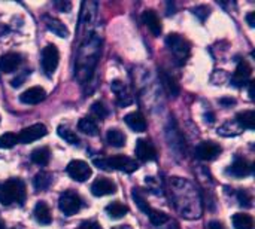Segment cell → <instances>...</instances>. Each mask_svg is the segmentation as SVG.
<instances>
[{
    "label": "cell",
    "instance_id": "603a6c76",
    "mask_svg": "<svg viewBox=\"0 0 255 229\" xmlns=\"http://www.w3.org/2000/svg\"><path fill=\"white\" fill-rule=\"evenodd\" d=\"M235 122L242 128V130H254L255 128V113L253 110H245L236 115Z\"/></svg>",
    "mask_w": 255,
    "mask_h": 229
},
{
    "label": "cell",
    "instance_id": "74e56055",
    "mask_svg": "<svg viewBox=\"0 0 255 229\" xmlns=\"http://www.w3.org/2000/svg\"><path fill=\"white\" fill-rule=\"evenodd\" d=\"M55 6L63 10V12H69L72 9V3L70 1H55Z\"/></svg>",
    "mask_w": 255,
    "mask_h": 229
},
{
    "label": "cell",
    "instance_id": "9c48e42d",
    "mask_svg": "<svg viewBox=\"0 0 255 229\" xmlns=\"http://www.w3.org/2000/svg\"><path fill=\"white\" fill-rule=\"evenodd\" d=\"M223 149L215 142H202L196 149V156L202 161H214L221 155Z\"/></svg>",
    "mask_w": 255,
    "mask_h": 229
},
{
    "label": "cell",
    "instance_id": "2e32d148",
    "mask_svg": "<svg viewBox=\"0 0 255 229\" xmlns=\"http://www.w3.org/2000/svg\"><path fill=\"white\" fill-rule=\"evenodd\" d=\"M111 89L115 92V95H117V101H118V104L120 106H128V104H131L133 103V98H131V95H130V92H128V89H127V86L124 85V82H121V80H112L111 82Z\"/></svg>",
    "mask_w": 255,
    "mask_h": 229
},
{
    "label": "cell",
    "instance_id": "60d3db41",
    "mask_svg": "<svg viewBox=\"0 0 255 229\" xmlns=\"http://www.w3.org/2000/svg\"><path fill=\"white\" fill-rule=\"evenodd\" d=\"M220 103L221 104H235V100L233 98H221Z\"/></svg>",
    "mask_w": 255,
    "mask_h": 229
},
{
    "label": "cell",
    "instance_id": "ba28073f",
    "mask_svg": "<svg viewBox=\"0 0 255 229\" xmlns=\"http://www.w3.org/2000/svg\"><path fill=\"white\" fill-rule=\"evenodd\" d=\"M46 134H48V130L43 124H34V125H30V127L21 130V133L16 137H18V143L27 145V143L36 142V140L45 137Z\"/></svg>",
    "mask_w": 255,
    "mask_h": 229
},
{
    "label": "cell",
    "instance_id": "d590c367",
    "mask_svg": "<svg viewBox=\"0 0 255 229\" xmlns=\"http://www.w3.org/2000/svg\"><path fill=\"white\" fill-rule=\"evenodd\" d=\"M194 15L200 19V21H205L206 16L209 15V7L208 6H197L194 9Z\"/></svg>",
    "mask_w": 255,
    "mask_h": 229
},
{
    "label": "cell",
    "instance_id": "44dd1931",
    "mask_svg": "<svg viewBox=\"0 0 255 229\" xmlns=\"http://www.w3.org/2000/svg\"><path fill=\"white\" fill-rule=\"evenodd\" d=\"M34 218L39 224L42 225H49L52 222V216H51V210L46 206L45 201H39L34 207Z\"/></svg>",
    "mask_w": 255,
    "mask_h": 229
},
{
    "label": "cell",
    "instance_id": "cb8c5ba5",
    "mask_svg": "<svg viewBox=\"0 0 255 229\" xmlns=\"http://www.w3.org/2000/svg\"><path fill=\"white\" fill-rule=\"evenodd\" d=\"M106 213L111 219H123L128 213V207L120 201H114L106 206Z\"/></svg>",
    "mask_w": 255,
    "mask_h": 229
},
{
    "label": "cell",
    "instance_id": "d6a6232c",
    "mask_svg": "<svg viewBox=\"0 0 255 229\" xmlns=\"http://www.w3.org/2000/svg\"><path fill=\"white\" fill-rule=\"evenodd\" d=\"M18 143V137L13 133H4L0 136V149H10Z\"/></svg>",
    "mask_w": 255,
    "mask_h": 229
},
{
    "label": "cell",
    "instance_id": "484cf974",
    "mask_svg": "<svg viewBox=\"0 0 255 229\" xmlns=\"http://www.w3.org/2000/svg\"><path fill=\"white\" fill-rule=\"evenodd\" d=\"M79 131H82L87 136H97L99 134V125L93 118H82L78 124Z\"/></svg>",
    "mask_w": 255,
    "mask_h": 229
},
{
    "label": "cell",
    "instance_id": "7bdbcfd3",
    "mask_svg": "<svg viewBox=\"0 0 255 229\" xmlns=\"http://www.w3.org/2000/svg\"><path fill=\"white\" fill-rule=\"evenodd\" d=\"M112 229H131L128 225H121V227H115V228Z\"/></svg>",
    "mask_w": 255,
    "mask_h": 229
},
{
    "label": "cell",
    "instance_id": "30bf717a",
    "mask_svg": "<svg viewBox=\"0 0 255 229\" xmlns=\"http://www.w3.org/2000/svg\"><path fill=\"white\" fill-rule=\"evenodd\" d=\"M134 153L137 156L139 161L142 162H148V161H154L157 158V151L152 146L151 142L145 140V139H139L136 142V148H134Z\"/></svg>",
    "mask_w": 255,
    "mask_h": 229
},
{
    "label": "cell",
    "instance_id": "4316f807",
    "mask_svg": "<svg viewBox=\"0 0 255 229\" xmlns=\"http://www.w3.org/2000/svg\"><path fill=\"white\" fill-rule=\"evenodd\" d=\"M52 183V174L48 171H40L34 176L33 179V185L37 191H45L51 186Z\"/></svg>",
    "mask_w": 255,
    "mask_h": 229
},
{
    "label": "cell",
    "instance_id": "4fadbf2b",
    "mask_svg": "<svg viewBox=\"0 0 255 229\" xmlns=\"http://www.w3.org/2000/svg\"><path fill=\"white\" fill-rule=\"evenodd\" d=\"M91 192L96 197H105V195H112L117 192V186L112 180L106 179V177H99L94 180V183L91 185Z\"/></svg>",
    "mask_w": 255,
    "mask_h": 229
},
{
    "label": "cell",
    "instance_id": "5b68a950",
    "mask_svg": "<svg viewBox=\"0 0 255 229\" xmlns=\"http://www.w3.org/2000/svg\"><path fill=\"white\" fill-rule=\"evenodd\" d=\"M58 60H60V54H58L57 46L52 43L46 45L42 51V60H40L42 72L45 73V76L51 77L55 73L57 66H58Z\"/></svg>",
    "mask_w": 255,
    "mask_h": 229
},
{
    "label": "cell",
    "instance_id": "836d02e7",
    "mask_svg": "<svg viewBox=\"0 0 255 229\" xmlns=\"http://www.w3.org/2000/svg\"><path fill=\"white\" fill-rule=\"evenodd\" d=\"M238 201L242 207H253V195L247 189H239L238 191Z\"/></svg>",
    "mask_w": 255,
    "mask_h": 229
},
{
    "label": "cell",
    "instance_id": "8992f818",
    "mask_svg": "<svg viewBox=\"0 0 255 229\" xmlns=\"http://www.w3.org/2000/svg\"><path fill=\"white\" fill-rule=\"evenodd\" d=\"M58 207L61 210V213H64L66 216H73L76 215L81 207H82V200L81 197L73 192V191H64L60 198H58Z\"/></svg>",
    "mask_w": 255,
    "mask_h": 229
},
{
    "label": "cell",
    "instance_id": "ffe728a7",
    "mask_svg": "<svg viewBox=\"0 0 255 229\" xmlns=\"http://www.w3.org/2000/svg\"><path fill=\"white\" fill-rule=\"evenodd\" d=\"M45 24H46V28L49 31H52L55 36L63 37V39L69 37V30H67V27L60 19L52 18V16H45Z\"/></svg>",
    "mask_w": 255,
    "mask_h": 229
},
{
    "label": "cell",
    "instance_id": "6da1fadb",
    "mask_svg": "<svg viewBox=\"0 0 255 229\" xmlns=\"http://www.w3.org/2000/svg\"><path fill=\"white\" fill-rule=\"evenodd\" d=\"M170 200L181 216L187 219H197L202 216L199 194L188 180L179 177H173L170 180Z\"/></svg>",
    "mask_w": 255,
    "mask_h": 229
},
{
    "label": "cell",
    "instance_id": "e575fe53",
    "mask_svg": "<svg viewBox=\"0 0 255 229\" xmlns=\"http://www.w3.org/2000/svg\"><path fill=\"white\" fill-rule=\"evenodd\" d=\"M91 113L97 118V119H103V118H106L108 116V109L105 107V104L103 103H100V101H96L93 106H91Z\"/></svg>",
    "mask_w": 255,
    "mask_h": 229
},
{
    "label": "cell",
    "instance_id": "d6986e66",
    "mask_svg": "<svg viewBox=\"0 0 255 229\" xmlns=\"http://www.w3.org/2000/svg\"><path fill=\"white\" fill-rule=\"evenodd\" d=\"M124 121L136 133H143L146 130V121H145V116L140 112H131V113L126 115Z\"/></svg>",
    "mask_w": 255,
    "mask_h": 229
},
{
    "label": "cell",
    "instance_id": "4dcf8cb0",
    "mask_svg": "<svg viewBox=\"0 0 255 229\" xmlns=\"http://www.w3.org/2000/svg\"><path fill=\"white\" fill-rule=\"evenodd\" d=\"M242 133V128L236 124V122H226L224 125H221L218 128V134L224 136V137H232V136H238Z\"/></svg>",
    "mask_w": 255,
    "mask_h": 229
},
{
    "label": "cell",
    "instance_id": "b9f144b4",
    "mask_svg": "<svg viewBox=\"0 0 255 229\" xmlns=\"http://www.w3.org/2000/svg\"><path fill=\"white\" fill-rule=\"evenodd\" d=\"M250 97L254 100V82H250Z\"/></svg>",
    "mask_w": 255,
    "mask_h": 229
},
{
    "label": "cell",
    "instance_id": "e0dca14e",
    "mask_svg": "<svg viewBox=\"0 0 255 229\" xmlns=\"http://www.w3.org/2000/svg\"><path fill=\"white\" fill-rule=\"evenodd\" d=\"M142 21H143V24L151 30V33H152L154 36H160V34H161L163 25H161V21H160L158 15L155 13V10H152V9L145 10L143 15H142Z\"/></svg>",
    "mask_w": 255,
    "mask_h": 229
},
{
    "label": "cell",
    "instance_id": "ab89813d",
    "mask_svg": "<svg viewBox=\"0 0 255 229\" xmlns=\"http://www.w3.org/2000/svg\"><path fill=\"white\" fill-rule=\"evenodd\" d=\"M247 21H248V24H250L251 27H254L255 25V12H251V13H248V15H247Z\"/></svg>",
    "mask_w": 255,
    "mask_h": 229
},
{
    "label": "cell",
    "instance_id": "7402d4cb",
    "mask_svg": "<svg viewBox=\"0 0 255 229\" xmlns=\"http://www.w3.org/2000/svg\"><path fill=\"white\" fill-rule=\"evenodd\" d=\"M160 79H161V83H163L164 89L167 91V94L170 97H178L179 95V85L176 83V80L169 73H166L164 70H160Z\"/></svg>",
    "mask_w": 255,
    "mask_h": 229
},
{
    "label": "cell",
    "instance_id": "f35d334b",
    "mask_svg": "<svg viewBox=\"0 0 255 229\" xmlns=\"http://www.w3.org/2000/svg\"><path fill=\"white\" fill-rule=\"evenodd\" d=\"M209 229H226V227H224V224H221L218 221H212L209 224Z\"/></svg>",
    "mask_w": 255,
    "mask_h": 229
},
{
    "label": "cell",
    "instance_id": "f1b7e54d",
    "mask_svg": "<svg viewBox=\"0 0 255 229\" xmlns=\"http://www.w3.org/2000/svg\"><path fill=\"white\" fill-rule=\"evenodd\" d=\"M235 229H253L254 227V221L250 215L245 213H236L232 219Z\"/></svg>",
    "mask_w": 255,
    "mask_h": 229
},
{
    "label": "cell",
    "instance_id": "277c9868",
    "mask_svg": "<svg viewBox=\"0 0 255 229\" xmlns=\"http://www.w3.org/2000/svg\"><path fill=\"white\" fill-rule=\"evenodd\" d=\"M166 45L170 49V52L175 55V58H176V61L179 64H184L188 60L191 49H190V43H188L187 39H184L182 36H179L176 33H172V34L167 36Z\"/></svg>",
    "mask_w": 255,
    "mask_h": 229
},
{
    "label": "cell",
    "instance_id": "8fae6325",
    "mask_svg": "<svg viewBox=\"0 0 255 229\" xmlns=\"http://www.w3.org/2000/svg\"><path fill=\"white\" fill-rule=\"evenodd\" d=\"M251 75H253V69L248 64V61L241 60L236 70H235V73H233V76H232V83L235 86H244V85L250 83Z\"/></svg>",
    "mask_w": 255,
    "mask_h": 229
},
{
    "label": "cell",
    "instance_id": "1f68e13d",
    "mask_svg": "<svg viewBox=\"0 0 255 229\" xmlns=\"http://www.w3.org/2000/svg\"><path fill=\"white\" fill-rule=\"evenodd\" d=\"M131 198L134 200V203H136V206L148 216V213H149V210H151V207L148 206V203H146V200H145V197L142 195V192H140V189H133L131 191Z\"/></svg>",
    "mask_w": 255,
    "mask_h": 229
},
{
    "label": "cell",
    "instance_id": "3957f363",
    "mask_svg": "<svg viewBox=\"0 0 255 229\" xmlns=\"http://www.w3.org/2000/svg\"><path fill=\"white\" fill-rule=\"evenodd\" d=\"M93 164L102 170H118L124 173H133L139 168L137 162L124 155H115L109 158H96Z\"/></svg>",
    "mask_w": 255,
    "mask_h": 229
},
{
    "label": "cell",
    "instance_id": "7a4b0ae2",
    "mask_svg": "<svg viewBox=\"0 0 255 229\" xmlns=\"http://www.w3.org/2000/svg\"><path fill=\"white\" fill-rule=\"evenodd\" d=\"M25 197H27V191L21 179H9L6 182H0V204L22 206L25 201Z\"/></svg>",
    "mask_w": 255,
    "mask_h": 229
},
{
    "label": "cell",
    "instance_id": "5bb4252c",
    "mask_svg": "<svg viewBox=\"0 0 255 229\" xmlns=\"http://www.w3.org/2000/svg\"><path fill=\"white\" fill-rule=\"evenodd\" d=\"M45 98H46V92L42 86H31L19 95V100L24 104H39Z\"/></svg>",
    "mask_w": 255,
    "mask_h": 229
},
{
    "label": "cell",
    "instance_id": "52a82bcc",
    "mask_svg": "<svg viewBox=\"0 0 255 229\" xmlns=\"http://www.w3.org/2000/svg\"><path fill=\"white\" fill-rule=\"evenodd\" d=\"M67 174L76 180V182H85L91 177V167L85 162V161H81V159H75L72 162H69L67 168H66Z\"/></svg>",
    "mask_w": 255,
    "mask_h": 229
},
{
    "label": "cell",
    "instance_id": "9a60e30c",
    "mask_svg": "<svg viewBox=\"0 0 255 229\" xmlns=\"http://www.w3.org/2000/svg\"><path fill=\"white\" fill-rule=\"evenodd\" d=\"M21 55L16 52H7L4 55H0V72L1 73H12L15 72L21 64Z\"/></svg>",
    "mask_w": 255,
    "mask_h": 229
},
{
    "label": "cell",
    "instance_id": "f546056e",
    "mask_svg": "<svg viewBox=\"0 0 255 229\" xmlns=\"http://www.w3.org/2000/svg\"><path fill=\"white\" fill-rule=\"evenodd\" d=\"M57 133H58V136H60L64 142H67L69 145H79V143H81L78 134H76L73 130H70L69 127H63V125H61V127H58Z\"/></svg>",
    "mask_w": 255,
    "mask_h": 229
},
{
    "label": "cell",
    "instance_id": "ac0fdd59",
    "mask_svg": "<svg viewBox=\"0 0 255 229\" xmlns=\"http://www.w3.org/2000/svg\"><path fill=\"white\" fill-rule=\"evenodd\" d=\"M251 171H253V165L244 158H236L235 162L227 170V173L232 174L233 177H247L251 174Z\"/></svg>",
    "mask_w": 255,
    "mask_h": 229
},
{
    "label": "cell",
    "instance_id": "d4e9b609",
    "mask_svg": "<svg viewBox=\"0 0 255 229\" xmlns=\"http://www.w3.org/2000/svg\"><path fill=\"white\" fill-rule=\"evenodd\" d=\"M106 140L112 148H124L127 139H126L123 131H120L117 128H111L106 134Z\"/></svg>",
    "mask_w": 255,
    "mask_h": 229
},
{
    "label": "cell",
    "instance_id": "7c38bea8",
    "mask_svg": "<svg viewBox=\"0 0 255 229\" xmlns=\"http://www.w3.org/2000/svg\"><path fill=\"white\" fill-rule=\"evenodd\" d=\"M148 218H149V221L152 222V225L157 229H178L175 221L170 219L166 213H163L160 210L151 209L149 213H148Z\"/></svg>",
    "mask_w": 255,
    "mask_h": 229
},
{
    "label": "cell",
    "instance_id": "83f0119b",
    "mask_svg": "<svg viewBox=\"0 0 255 229\" xmlns=\"http://www.w3.org/2000/svg\"><path fill=\"white\" fill-rule=\"evenodd\" d=\"M31 161L37 165H46L49 162V158H51V152L48 148H37L31 152L30 155Z\"/></svg>",
    "mask_w": 255,
    "mask_h": 229
},
{
    "label": "cell",
    "instance_id": "ee69618b",
    "mask_svg": "<svg viewBox=\"0 0 255 229\" xmlns=\"http://www.w3.org/2000/svg\"><path fill=\"white\" fill-rule=\"evenodd\" d=\"M0 229H4V224L3 222H0Z\"/></svg>",
    "mask_w": 255,
    "mask_h": 229
},
{
    "label": "cell",
    "instance_id": "8d00e7d4",
    "mask_svg": "<svg viewBox=\"0 0 255 229\" xmlns=\"http://www.w3.org/2000/svg\"><path fill=\"white\" fill-rule=\"evenodd\" d=\"M78 229H102V227L96 221H87V222H82Z\"/></svg>",
    "mask_w": 255,
    "mask_h": 229
}]
</instances>
